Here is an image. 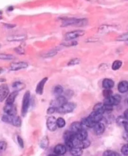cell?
<instances>
[{
	"mask_svg": "<svg viewBox=\"0 0 128 156\" xmlns=\"http://www.w3.org/2000/svg\"><path fill=\"white\" fill-rule=\"evenodd\" d=\"M62 23L61 27H66L68 26H74L76 27H83L88 24V20L86 19H77L75 18H62Z\"/></svg>",
	"mask_w": 128,
	"mask_h": 156,
	"instance_id": "obj_1",
	"label": "cell"
},
{
	"mask_svg": "<svg viewBox=\"0 0 128 156\" xmlns=\"http://www.w3.org/2000/svg\"><path fill=\"white\" fill-rule=\"evenodd\" d=\"M30 97L31 94L29 91L26 92L25 94L23 96L21 110L22 115L23 116V117H25L28 113L29 108L30 106Z\"/></svg>",
	"mask_w": 128,
	"mask_h": 156,
	"instance_id": "obj_2",
	"label": "cell"
},
{
	"mask_svg": "<svg viewBox=\"0 0 128 156\" xmlns=\"http://www.w3.org/2000/svg\"><path fill=\"white\" fill-rule=\"evenodd\" d=\"M76 107V105L74 103L68 102L60 107L56 108V111L60 114H67L72 112Z\"/></svg>",
	"mask_w": 128,
	"mask_h": 156,
	"instance_id": "obj_3",
	"label": "cell"
},
{
	"mask_svg": "<svg viewBox=\"0 0 128 156\" xmlns=\"http://www.w3.org/2000/svg\"><path fill=\"white\" fill-rule=\"evenodd\" d=\"M85 34V32L83 30H75L66 33L65 35V39L66 41H72L77 38L82 37Z\"/></svg>",
	"mask_w": 128,
	"mask_h": 156,
	"instance_id": "obj_4",
	"label": "cell"
},
{
	"mask_svg": "<svg viewBox=\"0 0 128 156\" xmlns=\"http://www.w3.org/2000/svg\"><path fill=\"white\" fill-rule=\"evenodd\" d=\"M121 96L119 95L116 94L105 99L104 101V104L111 106H117L120 104L121 101Z\"/></svg>",
	"mask_w": 128,
	"mask_h": 156,
	"instance_id": "obj_5",
	"label": "cell"
},
{
	"mask_svg": "<svg viewBox=\"0 0 128 156\" xmlns=\"http://www.w3.org/2000/svg\"><path fill=\"white\" fill-rule=\"evenodd\" d=\"M46 125L48 130L51 132L55 131L58 127L56 118L54 116L48 117L46 122Z\"/></svg>",
	"mask_w": 128,
	"mask_h": 156,
	"instance_id": "obj_6",
	"label": "cell"
},
{
	"mask_svg": "<svg viewBox=\"0 0 128 156\" xmlns=\"http://www.w3.org/2000/svg\"><path fill=\"white\" fill-rule=\"evenodd\" d=\"M3 110L6 115L11 116H16L17 109L16 106L14 104H6L4 107Z\"/></svg>",
	"mask_w": 128,
	"mask_h": 156,
	"instance_id": "obj_7",
	"label": "cell"
},
{
	"mask_svg": "<svg viewBox=\"0 0 128 156\" xmlns=\"http://www.w3.org/2000/svg\"><path fill=\"white\" fill-rule=\"evenodd\" d=\"M88 117L93 123L96 124L100 123L102 120L103 118V114L93 111Z\"/></svg>",
	"mask_w": 128,
	"mask_h": 156,
	"instance_id": "obj_8",
	"label": "cell"
},
{
	"mask_svg": "<svg viewBox=\"0 0 128 156\" xmlns=\"http://www.w3.org/2000/svg\"><path fill=\"white\" fill-rule=\"evenodd\" d=\"M28 67V64L24 62L13 63L10 65V70L12 71H17L18 70L26 69Z\"/></svg>",
	"mask_w": 128,
	"mask_h": 156,
	"instance_id": "obj_9",
	"label": "cell"
},
{
	"mask_svg": "<svg viewBox=\"0 0 128 156\" xmlns=\"http://www.w3.org/2000/svg\"><path fill=\"white\" fill-rule=\"evenodd\" d=\"M67 103H68V101L66 97L63 96H58L55 100L53 101L52 107L58 108L64 105V104H66Z\"/></svg>",
	"mask_w": 128,
	"mask_h": 156,
	"instance_id": "obj_10",
	"label": "cell"
},
{
	"mask_svg": "<svg viewBox=\"0 0 128 156\" xmlns=\"http://www.w3.org/2000/svg\"><path fill=\"white\" fill-rule=\"evenodd\" d=\"M9 88L6 84H3L0 86V101L2 102L7 98L9 94Z\"/></svg>",
	"mask_w": 128,
	"mask_h": 156,
	"instance_id": "obj_11",
	"label": "cell"
},
{
	"mask_svg": "<svg viewBox=\"0 0 128 156\" xmlns=\"http://www.w3.org/2000/svg\"><path fill=\"white\" fill-rule=\"evenodd\" d=\"M48 78L47 77L43 78L42 79L39 83H38L36 89V92L37 94L42 95L43 94V91H44V88L45 85L46 84V82L48 81Z\"/></svg>",
	"mask_w": 128,
	"mask_h": 156,
	"instance_id": "obj_12",
	"label": "cell"
},
{
	"mask_svg": "<svg viewBox=\"0 0 128 156\" xmlns=\"http://www.w3.org/2000/svg\"><path fill=\"white\" fill-rule=\"evenodd\" d=\"M54 151L55 154L59 156H63L66 153L67 148L65 146L62 144H58L55 147Z\"/></svg>",
	"mask_w": 128,
	"mask_h": 156,
	"instance_id": "obj_13",
	"label": "cell"
},
{
	"mask_svg": "<svg viewBox=\"0 0 128 156\" xmlns=\"http://www.w3.org/2000/svg\"><path fill=\"white\" fill-rule=\"evenodd\" d=\"M83 124L81 122H73L70 126V131L74 132L76 134L78 132L80 131L81 130H83Z\"/></svg>",
	"mask_w": 128,
	"mask_h": 156,
	"instance_id": "obj_14",
	"label": "cell"
},
{
	"mask_svg": "<svg viewBox=\"0 0 128 156\" xmlns=\"http://www.w3.org/2000/svg\"><path fill=\"white\" fill-rule=\"evenodd\" d=\"M65 142L74 141L76 138V134L71 131H67L65 132L63 135Z\"/></svg>",
	"mask_w": 128,
	"mask_h": 156,
	"instance_id": "obj_15",
	"label": "cell"
},
{
	"mask_svg": "<svg viewBox=\"0 0 128 156\" xmlns=\"http://www.w3.org/2000/svg\"><path fill=\"white\" fill-rule=\"evenodd\" d=\"M9 124H12L15 127H20L22 124L21 119L20 117L17 116H10V120Z\"/></svg>",
	"mask_w": 128,
	"mask_h": 156,
	"instance_id": "obj_16",
	"label": "cell"
},
{
	"mask_svg": "<svg viewBox=\"0 0 128 156\" xmlns=\"http://www.w3.org/2000/svg\"><path fill=\"white\" fill-rule=\"evenodd\" d=\"M94 132L97 135H101L104 133L105 130V127L103 124L101 123H98L96 124L94 126Z\"/></svg>",
	"mask_w": 128,
	"mask_h": 156,
	"instance_id": "obj_17",
	"label": "cell"
},
{
	"mask_svg": "<svg viewBox=\"0 0 128 156\" xmlns=\"http://www.w3.org/2000/svg\"><path fill=\"white\" fill-rule=\"evenodd\" d=\"M26 38V36H25L24 35H13L7 38V40L10 42H20V41H24Z\"/></svg>",
	"mask_w": 128,
	"mask_h": 156,
	"instance_id": "obj_18",
	"label": "cell"
},
{
	"mask_svg": "<svg viewBox=\"0 0 128 156\" xmlns=\"http://www.w3.org/2000/svg\"><path fill=\"white\" fill-rule=\"evenodd\" d=\"M115 85L113 80L110 79H105L102 82V86L105 89H111Z\"/></svg>",
	"mask_w": 128,
	"mask_h": 156,
	"instance_id": "obj_19",
	"label": "cell"
},
{
	"mask_svg": "<svg viewBox=\"0 0 128 156\" xmlns=\"http://www.w3.org/2000/svg\"><path fill=\"white\" fill-rule=\"evenodd\" d=\"M118 90L121 93H125L128 91V82L122 81L119 83Z\"/></svg>",
	"mask_w": 128,
	"mask_h": 156,
	"instance_id": "obj_20",
	"label": "cell"
},
{
	"mask_svg": "<svg viewBox=\"0 0 128 156\" xmlns=\"http://www.w3.org/2000/svg\"><path fill=\"white\" fill-rule=\"evenodd\" d=\"M19 94L18 91H14L13 92L11 93L7 97L6 101V104H14L15 99Z\"/></svg>",
	"mask_w": 128,
	"mask_h": 156,
	"instance_id": "obj_21",
	"label": "cell"
},
{
	"mask_svg": "<svg viewBox=\"0 0 128 156\" xmlns=\"http://www.w3.org/2000/svg\"><path fill=\"white\" fill-rule=\"evenodd\" d=\"M88 134L86 130L83 129L76 134V138L79 141H84L87 139Z\"/></svg>",
	"mask_w": 128,
	"mask_h": 156,
	"instance_id": "obj_22",
	"label": "cell"
},
{
	"mask_svg": "<svg viewBox=\"0 0 128 156\" xmlns=\"http://www.w3.org/2000/svg\"><path fill=\"white\" fill-rule=\"evenodd\" d=\"M12 87L15 90V91L19 92V91L24 89L26 87V84L21 82L17 81L13 84Z\"/></svg>",
	"mask_w": 128,
	"mask_h": 156,
	"instance_id": "obj_23",
	"label": "cell"
},
{
	"mask_svg": "<svg viewBox=\"0 0 128 156\" xmlns=\"http://www.w3.org/2000/svg\"><path fill=\"white\" fill-rule=\"evenodd\" d=\"M82 148L78 147H74L70 151V152L72 156H81L83 154Z\"/></svg>",
	"mask_w": 128,
	"mask_h": 156,
	"instance_id": "obj_24",
	"label": "cell"
},
{
	"mask_svg": "<svg viewBox=\"0 0 128 156\" xmlns=\"http://www.w3.org/2000/svg\"><path fill=\"white\" fill-rule=\"evenodd\" d=\"M93 111L101 113L104 114V113L105 112V108H104V105L101 103H99L96 104L94 107V108H93Z\"/></svg>",
	"mask_w": 128,
	"mask_h": 156,
	"instance_id": "obj_25",
	"label": "cell"
},
{
	"mask_svg": "<svg viewBox=\"0 0 128 156\" xmlns=\"http://www.w3.org/2000/svg\"><path fill=\"white\" fill-rule=\"evenodd\" d=\"M81 123L83 125L85 126L86 127H89L90 128H94V126L96 125L89 119L88 117L85 118L84 119H83L82 120V121H81Z\"/></svg>",
	"mask_w": 128,
	"mask_h": 156,
	"instance_id": "obj_26",
	"label": "cell"
},
{
	"mask_svg": "<svg viewBox=\"0 0 128 156\" xmlns=\"http://www.w3.org/2000/svg\"><path fill=\"white\" fill-rule=\"evenodd\" d=\"M49 144V141L48 136H45L43 137V139H42L41 141L40 142V147L41 148H42L43 149H46L48 148Z\"/></svg>",
	"mask_w": 128,
	"mask_h": 156,
	"instance_id": "obj_27",
	"label": "cell"
},
{
	"mask_svg": "<svg viewBox=\"0 0 128 156\" xmlns=\"http://www.w3.org/2000/svg\"><path fill=\"white\" fill-rule=\"evenodd\" d=\"M128 121L127 120L124 116H120L116 119V123L119 126H124L127 123Z\"/></svg>",
	"mask_w": 128,
	"mask_h": 156,
	"instance_id": "obj_28",
	"label": "cell"
},
{
	"mask_svg": "<svg viewBox=\"0 0 128 156\" xmlns=\"http://www.w3.org/2000/svg\"><path fill=\"white\" fill-rule=\"evenodd\" d=\"M63 91H64V89L62 86L58 84L55 87L54 89V93L55 95L57 96V97L58 96H61V94L63 93Z\"/></svg>",
	"mask_w": 128,
	"mask_h": 156,
	"instance_id": "obj_29",
	"label": "cell"
},
{
	"mask_svg": "<svg viewBox=\"0 0 128 156\" xmlns=\"http://www.w3.org/2000/svg\"><path fill=\"white\" fill-rule=\"evenodd\" d=\"M15 58V57L11 54H4L1 53L0 54V59L4 60H12Z\"/></svg>",
	"mask_w": 128,
	"mask_h": 156,
	"instance_id": "obj_30",
	"label": "cell"
},
{
	"mask_svg": "<svg viewBox=\"0 0 128 156\" xmlns=\"http://www.w3.org/2000/svg\"><path fill=\"white\" fill-rule=\"evenodd\" d=\"M57 124L58 127H59V128H63L66 125V121L64 118L60 117L57 119Z\"/></svg>",
	"mask_w": 128,
	"mask_h": 156,
	"instance_id": "obj_31",
	"label": "cell"
},
{
	"mask_svg": "<svg viewBox=\"0 0 128 156\" xmlns=\"http://www.w3.org/2000/svg\"><path fill=\"white\" fill-rule=\"evenodd\" d=\"M122 65V62L120 60H116L112 64V68L114 71L118 70L121 67Z\"/></svg>",
	"mask_w": 128,
	"mask_h": 156,
	"instance_id": "obj_32",
	"label": "cell"
},
{
	"mask_svg": "<svg viewBox=\"0 0 128 156\" xmlns=\"http://www.w3.org/2000/svg\"><path fill=\"white\" fill-rule=\"evenodd\" d=\"M103 95L105 99L113 96V91L111 89H105L103 91Z\"/></svg>",
	"mask_w": 128,
	"mask_h": 156,
	"instance_id": "obj_33",
	"label": "cell"
},
{
	"mask_svg": "<svg viewBox=\"0 0 128 156\" xmlns=\"http://www.w3.org/2000/svg\"><path fill=\"white\" fill-rule=\"evenodd\" d=\"M63 45L66 47H71V46H75L77 45L78 42L76 41H67V42L63 44Z\"/></svg>",
	"mask_w": 128,
	"mask_h": 156,
	"instance_id": "obj_34",
	"label": "cell"
},
{
	"mask_svg": "<svg viewBox=\"0 0 128 156\" xmlns=\"http://www.w3.org/2000/svg\"><path fill=\"white\" fill-rule=\"evenodd\" d=\"M103 156H117V154L112 150H106L104 152Z\"/></svg>",
	"mask_w": 128,
	"mask_h": 156,
	"instance_id": "obj_35",
	"label": "cell"
},
{
	"mask_svg": "<svg viewBox=\"0 0 128 156\" xmlns=\"http://www.w3.org/2000/svg\"><path fill=\"white\" fill-rule=\"evenodd\" d=\"M80 59L79 58H73L72 60L70 61V62L68 64V66H74V65H78L80 63Z\"/></svg>",
	"mask_w": 128,
	"mask_h": 156,
	"instance_id": "obj_36",
	"label": "cell"
},
{
	"mask_svg": "<svg viewBox=\"0 0 128 156\" xmlns=\"http://www.w3.org/2000/svg\"><path fill=\"white\" fill-rule=\"evenodd\" d=\"M121 151L124 156H128V144H125L122 147Z\"/></svg>",
	"mask_w": 128,
	"mask_h": 156,
	"instance_id": "obj_37",
	"label": "cell"
},
{
	"mask_svg": "<svg viewBox=\"0 0 128 156\" xmlns=\"http://www.w3.org/2000/svg\"><path fill=\"white\" fill-rule=\"evenodd\" d=\"M57 54V51L56 50H53L50 51L49 52L45 54V57L48 58V57H52L54 56Z\"/></svg>",
	"mask_w": 128,
	"mask_h": 156,
	"instance_id": "obj_38",
	"label": "cell"
},
{
	"mask_svg": "<svg viewBox=\"0 0 128 156\" xmlns=\"http://www.w3.org/2000/svg\"><path fill=\"white\" fill-rule=\"evenodd\" d=\"M14 50H15V52L19 55H24L25 54V51L21 46H19L18 47L16 48Z\"/></svg>",
	"mask_w": 128,
	"mask_h": 156,
	"instance_id": "obj_39",
	"label": "cell"
},
{
	"mask_svg": "<svg viewBox=\"0 0 128 156\" xmlns=\"http://www.w3.org/2000/svg\"><path fill=\"white\" fill-rule=\"evenodd\" d=\"M7 144L6 142L1 141L0 142V149L1 151H5L7 148Z\"/></svg>",
	"mask_w": 128,
	"mask_h": 156,
	"instance_id": "obj_40",
	"label": "cell"
},
{
	"mask_svg": "<svg viewBox=\"0 0 128 156\" xmlns=\"http://www.w3.org/2000/svg\"><path fill=\"white\" fill-rule=\"evenodd\" d=\"M17 141H18V143L20 147H21L22 148H24V141H23V140L21 137L19 136H17Z\"/></svg>",
	"mask_w": 128,
	"mask_h": 156,
	"instance_id": "obj_41",
	"label": "cell"
},
{
	"mask_svg": "<svg viewBox=\"0 0 128 156\" xmlns=\"http://www.w3.org/2000/svg\"><path fill=\"white\" fill-rule=\"evenodd\" d=\"M56 111V108L54 107H51L49 108H48V110H47V113L49 115H52L54 114Z\"/></svg>",
	"mask_w": 128,
	"mask_h": 156,
	"instance_id": "obj_42",
	"label": "cell"
},
{
	"mask_svg": "<svg viewBox=\"0 0 128 156\" xmlns=\"http://www.w3.org/2000/svg\"><path fill=\"white\" fill-rule=\"evenodd\" d=\"M4 25L5 26L6 28L9 29H12V28H15V27L16 26V25L11 24H4Z\"/></svg>",
	"mask_w": 128,
	"mask_h": 156,
	"instance_id": "obj_43",
	"label": "cell"
},
{
	"mask_svg": "<svg viewBox=\"0 0 128 156\" xmlns=\"http://www.w3.org/2000/svg\"><path fill=\"white\" fill-rule=\"evenodd\" d=\"M66 95H67V96L72 97L73 95V91H71V90H68L66 92Z\"/></svg>",
	"mask_w": 128,
	"mask_h": 156,
	"instance_id": "obj_44",
	"label": "cell"
},
{
	"mask_svg": "<svg viewBox=\"0 0 128 156\" xmlns=\"http://www.w3.org/2000/svg\"><path fill=\"white\" fill-rule=\"evenodd\" d=\"M124 117H125V118L128 121V109L125 110V112H124Z\"/></svg>",
	"mask_w": 128,
	"mask_h": 156,
	"instance_id": "obj_45",
	"label": "cell"
},
{
	"mask_svg": "<svg viewBox=\"0 0 128 156\" xmlns=\"http://www.w3.org/2000/svg\"><path fill=\"white\" fill-rule=\"evenodd\" d=\"M124 128H125V130L127 132H128V122L127 123L125 124V125L124 126Z\"/></svg>",
	"mask_w": 128,
	"mask_h": 156,
	"instance_id": "obj_46",
	"label": "cell"
},
{
	"mask_svg": "<svg viewBox=\"0 0 128 156\" xmlns=\"http://www.w3.org/2000/svg\"><path fill=\"white\" fill-rule=\"evenodd\" d=\"M13 10V6H11L10 7H9L8 11H12Z\"/></svg>",
	"mask_w": 128,
	"mask_h": 156,
	"instance_id": "obj_47",
	"label": "cell"
},
{
	"mask_svg": "<svg viewBox=\"0 0 128 156\" xmlns=\"http://www.w3.org/2000/svg\"><path fill=\"white\" fill-rule=\"evenodd\" d=\"M48 156H59V155H57L56 154H50Z\"/></svg>",
	"mask_w": 128,
	"mask_h": 156,
	"instance_id": "obj_48",
	"label": "cell"
},
{
	"mask_svg": "<svg viewBox=\"0 0 128 156\" xmlns=\"http://www.w3.org/2000/svg\"></svg>",
	"mask_w": 128,
	"mask_h": 156,
	"instance_id": "obj_49",
	"label": "cell"
}]
</instances>
